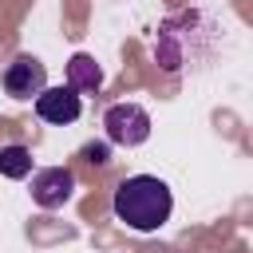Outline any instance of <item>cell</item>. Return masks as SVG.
<instances>
[{"label": "cell", "mask_w": 253, "mask_h": 253, "mask_svg": "<svg viewBox=\"0 0 253 253\" xmlns=\"http://www.w3.org/2000/svg\"><path fill=\"white\" fill-rule=\"evenodd\" d=\"M115 217L134 229V233H158L170 213H174V198H170V186L154 174H134V178H123L119 190H115V202H111Z\"/></svg>", "instance_id": "obj_1"}, {"label": "cell", "mask_w": 253, "mask_h": 253, "mask_svg": "<svg viewBox=\"0 0 253 253\" xmlns=\"http://www.w3.org/2000/svg\"><path fill=\"white\" fill-rule=\"evenodd\" d=\"M36 115L51 126H67L83 115V103H79V91H71L67 83L63 87H43L36 95Z\"/></svg>", "instance_id": "obj_5"}, {"label": "cell", "mask_w": 253, "mask_h": 253, "mask_svg": "<svg viewBox=\"0 0 253 253\" xmlns=\"http://www.w3.org/2000/svg\"><path fill=\"white\" fill-rule=\"evenodd\" d=\"M67 87H71V91H99V87H103V71H99V63H95V55L75 51V55L67 59Z\"/></svg>", "instance_id": "obj_6"}, {"label": "cell", "mask_w": 253, "mask_h": 253, "mask_svg": "<svg viewBox=\"0 0 253 253\" xmlns=\"http://www.w3.org/2000/svg\"><path fill=\"white\" fill-rule=\"evenodd\" d=\"M83 158L95 162V166H103V162H111V146H107V142H87V146H83Z\"/></svg>", "instance_id": "obj_8"}, {"label": "cell", "mask_w": 253, "mask_h": 253, "mask_svg": "<svg viewBox=\"0 0 253 253\" xmlns=\"http://www.w3.org/2000/svg\"><path fill=\"white\" fill-rule=\"evenodd\" d=\"M75 194V174L67 166H43L32 174V202L40 210H59Z\"/></svg>", "instance_id": "obj_3"}, {"label": "cell", "mask_w": 253, "mask_h": 253, "mask_svg": "<svg viewBox=\"0 0 253 253\" xmlns=\"http://www.w3.org/2000/svg\"><path fill=\"white\" fill-rule=\"evenodd\" d=\"M32 150L28 146H20V142H12V146H0V178H12V182H20V178H28L32 174Z\"/></svg>", "instance_id": "obj_7"}, {"label": "cell", "mask_w": 253, "mask_h": 253, "mask_svg": "<svg viewBox=\"0 0 253 253\" xmlns=\"http://www.w3.org/2000/svg\"><path fill=\"white\" fill-rule=\"evenodd\" d=\"M47 87V67L36 55H16L4 67V95L12 99H36Z\"/></svg>", "instance_id": "obj_4"}, {"label": "cell", "mask_w": 253, "mask_h": 253, "mask_svg": "<svg viewBox=\"0 0 253 253\" xmlns=\"http://www.w3.org/2000/svg\"><path fill=\"white\" fill-rule=\"evenodd\" d=\"M103 130L111 146H142L150 138V115L138 103H115L103 115Z\"/></svg>", "instance_id": "obj_2"}]
</instances>
